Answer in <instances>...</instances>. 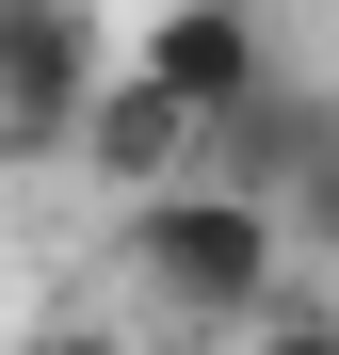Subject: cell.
Here are the masks:
<instances>
[{"label":"cell","instance_id":"3957f363","mask_svg":"<svg viewBox=\"0 0 339 355\" xmlns=\"http://www.w3.org/2000/svg\"><path fill=\"white\" fill-rule=\"evenodd\" d=\"M113 65H130V81H162L194 130H226V113L275 81V33H259V0H146Z\"/></svg>","mask_w":339,"mask_h":355},{"label":"cell","instance_id":"277c9868","mask_svg":"<svg viewBox=\"0 0 339 355\" xmlns=\"http://www.w3.org/2000/svg\"><path fill=\"white\" fill-rule=\"evenodd\" d=\"M65 162H81V178H113V194H130V210H146V194H178V178L210 162V130H194V113H178V97H162V81H130V65H113V81H97V113H81V146H65Z\"/></svg>","mask_w":339,"mask_h":355},{"label":"cell","instance_id":"6da1fadb","mask_svg":"<svg viewBox=\"0 0 339 355\" xmlns=\"http://www.w3.org/2000/svg\"><path fill=\"white\" fill-rule=\"evenodd\" d=\"M113 259L146 275V307H162V323H210V339H259L275 307H291V226H275L259 194H226V178L146 194L130 226H113Z\"/></svg>","mask_w":339,"mask_h":355},{"label":"cell","instance_id":"ba28073f","mask_svg":"<svg viewBox=\"0 0 339 355\" xmlns=\"http://www.w3.org/2000/svg\"><path fill=\"white\" fill-rule=\"evenodd\" d=\"M33 355H130V339H113V323H49Z\"/></svg>","mask_w":339,"mask_h":355},{"label":"cell","instance_id":"52a82bcc","mask_svg":"<svg viewBox=\"0 0 339 355\" xmlns=\"http://www.w3.org/2000/svg\"><path fill=\"white\" fill-rule=\"evenodd\" d=\"M243 355H339V307H323V291H291V307H275Z\"/></svg>","mask_w":339,"mask_h":355},{"label":"cell","instance_id":"8992f818","mask_svg":"<svg viewBox=\"0 0 339 355\" xmlns=\"http://www.w3.org/2000/svg\"><path fill=\"white\" fill-rule=\"evenodd\" d=\"M275 226H291V259H339V130H323V162L291 178V210H275Z\"/></svg>","mask_w":339,"mask_h":355},{"label":"cell","instance_id":"7a4b0ae2","mask_svg":"<svg viewBox=\"0 0 339 355\" xmlns=\"http://www.w3.org/2000/svg\"><path fill=\"white\" fill-rule=\"evenodd\" d=\"M97 81H113L97 0H0V162H65Z\"/></svg>","mask_w":339,"mask_h":355},{"label":"cell","instance_id":"5b68a950","mask_svg":"<svg viewBox=\"0 0 339 355\" xmlns=\"http://www.w3.org/2000/svg\"><path fill=\"white\" fill-rule=\"evenodd\" d=\"M323 130H339V97L275 65V81H259V97L210 130V162H194V178H226V194H259V210H291V178L323 162Z\"/></svg>","mask_w":339,"mask_h":355}]
</instances>
